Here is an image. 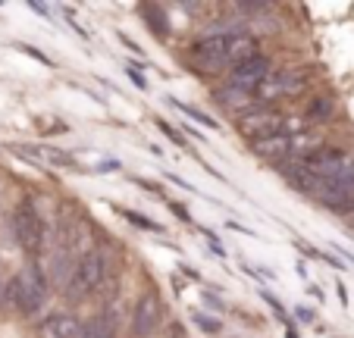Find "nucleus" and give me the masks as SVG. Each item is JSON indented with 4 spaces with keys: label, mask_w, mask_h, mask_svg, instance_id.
<instances>
[{
    "label": "nucleus",
    "mask_w": 354,
    "mask_h": 338,
    "mask_svg": "<svg viewBox=\"0 0 354 338\" xmlns=\"http://www.w3.org/2000/svg\"><path fill=\"white\" fill-rule=\"evenodd\" d=\"M104 276H107L104 254H100V251H85L79 257V263H75L69 282H66V298L69 301H85L88 294H91L94 288L104 282Z\"/></svg>",
    "instance_id": "f257e3e1"
},
{
    "label": "nucleus",
    "mask_w": 354,
    "mask_h": 338,
    "mask_svg": "<svg viewBox=\"0 0 354 338\" xmlns=\"http://www.w3.org/2000/svg\"><path fill=\"white\" fill-rule=\"evenodd\" d=\"M317 200L323 207H329L333 213H354V160L333 179L320 182Z\"/></svg>",
    "instance_id": "f03ea898"
},
{
    "label": "nucleus",
    "mask_w": 354,
    "mask_h": 338,
    "mask_svg": "<svg viewBox=\"0 0 354 338\" xmlns=\"http://www.w3.org/2000/svg\"><path fill=\"white\" fill-rule=\"evenodd\" d=\"M44 294H47V285H44V276L38 270H26L13 279V285H10V298H13V307L26 317L41 310L44 304Z\"/></svg>",
    "instance_id": "7ed1b4c3"
},
{
    "label": "nucleus",
    "mask_w": 354,
    "mask_h": 338,
    "mask_svg": "<svg viewBox=\"0 0 354 338\" xmlns=\"http://www.w3.org/2000/svg\"><path fill=\"white\" fill-rule=\"evenodd\" d=\"M270 60L267 57H261V53H257L254 60H248V63H241V66H235L232 73H229V85L232 88H239V91H248V94H254L257 88L263 85V82L270 79Z\"/></svg>",
    "instance_id": "20e7f679"
},
{
    "label": "nucleus",
    "mask_w": 354,
    "mask_h": 338,
    "mask_svg": "<svg viewBox=\"0 0 354 338\" xmlns=\"http://www.w3.org/2000/svg\"><path fill=\"white\" fill-rule=\"evenodd\" d=\"M13 232H16V241H19L28 254H38L41 251V241H44V225H41L38 213H35L28 204H22L19 210H16Z\"/></svg>",
    "instance_id": "39448f33"
},
{
    "label": "nucleus",
    "mask_w": 354,
    "mask_h": 338,
    "mask_svg": "<svg viewBox=\"0 0 354 338\" xmlns=\"http://www.w3.org/2000/svg\"><path fill=\"white\" fill-rule=\"evenodd\" d=\"M279 129H282V120L273 110H251L248 116H241V122H239V132L245 135L248 141H254V144L279 135Z\"/></svg>",
    "instance_id": "423d86ee"
},
{
    "label": "nucleus",
    "mask_w": 354,
    "mask_h": 338,
    "mask_svg": "<svg viewBox=\"0 0 354 338\" xmlns=\"http://www.w3.org/2000/svg\"><path fill=\"white\" fill-rule=\"evenodd\" d=\"M157 323H160V301H157V294H141L132 313V335L147 338L157 329Z\"/></svg>",
    "instance_id": "0eeeda50"
},
{
    "label": "nucleus",
    "mask_w": 354,
    "mask_h": 338,
    "mask_svg": "<svg viewBox=\"0 0 354 338\" xmlns=\"http://www.w3.org/2000/svg\"><path fill=\"white\" fill-rule=\"evenodd\" d=\"M79 329L82 326L69 313H50L38 326V338H79Z\"/></svg>",
    "instance_id": "6e6552de"
},
{
    "label": "nucleus",
    "mask_w": 354,
    "mask_h": 338,
    "mask_svg": "<svg viewBox=\"0 0 354 338\" xmlns=\"http://www.w3.org/2000/svg\"><path fill=\"white\" fill-rule=\"evenodd\" d=\"M254 153L263 157V160H270V163H282L286 157H292V138H286V135H273V138H267V141H257Z\"/></svg>",
    "instance_id": "1a4fd4ad"
},
{
    "label": "nucleus",
    "mask_w": 354,
    "mask_h": 338,
    "mask_svg": "<svg viewBox=\"0 0 354 338\" xmlns=\"http://www.w3.org/2000/svg\"><path fill=\"white\" fill-rule=\"evenodd\" d=\"M116 323L110 317H94L79 329V338H113Z\"/></svg>",
    "instance_id": "9d476101"
},
{
    "label": "nucleus",
    "mask_w": 354,
    "mask_h": 338,
    "mask_svg": "<svg viewBox=\"0 0 354 338\" xmlns=\"http://www.w3.org/2000/svg\"><path fill=\"white\" fill-rule=\"evenodd\" d=\"M216 97H220V104H223V106H229V110H248V106H254V104H257L254 94L239 91V88H232V85H229L226 91H220Z\"/></svg>",
    "instance_id": "9b49d317"
},
{
    "label": "nucleus",
    "mask_w": 354,
    "mask_h": 338,
    "mask_svg": "<svg viewBox=\"0 0 354 338\" xmlns=\"http://www.w3.org/2000/svg\"><path fill=\"white\" fill-rule=\"evenodd\" d=\"M116 213H120L122 219H129V223H135L138 229H145V232H163V225H160V223H154V219L141 216V213H135V210H126V207H120Z\"/></svg>",
    "instance_id": "f8f14e48"
},
{
    "label": "nucleus",
    "mask_w": 354,
    "mask_h": 338,
    "mask_svg": "<svg viewBox=\"0 0 354 338\" xmlns=\"http://www.w3.org/2000/svg\"><path fill=\"white\" fill-rule=\"evenodd\" d=\"M308 116H310L314 122H326L329 116H333V100H329V97H317L314 104H310Z\"/></svg>",
    "instance_id": "ddd939ff"
},
{
    "label": "nucleus",
    "mask_w": 354,
    "mask_h": 338,
    "mask_svg": "<svg viewBox=\"0 0 354 338\" xmlns=\"http://www.w3.org/2000/svg\"><path fill=\"white\" fill-rule=\"evenodd\" d=\"M173 106H179V110L185 113V116H192V120H201V122H204V126H210V129H220V122H214V120H210V116H207V113L194 110V106H188V104H176V100H173Z\"/></svg>",
    "instance_id": "4468645a"
},
{
    "label": "nucleus",
    "mask_w": 354,
    "mask_h": 338,
    "mask_svg": "<svg viewBox=\"0 0 354 338\" xmlns=\"http://www.w3.org/2000/svg\"><path fill=\"white\" fill-rule=\"evenodd\" d=\"M145 16H147V19H154L151 26L157 28V35H167V26H163V13H160V10L151 7V10H145Z\"/></svg>",
    "instance_id": "2eb2a0df"
},
{
    "label": "nucleus",
    "mask_w": 354,
    "mask_h": 338,
    "mask_svg": "<svg viewBox=\"0 0 354 338\" xmlns=\"http://www.w3.org/2000/svg\"><path fill=\"white\" fill-rule=\"evenodd\" d=\"M194 323H198L204 332H220V323H216L214 317H204V313H194Z\"/></svg>",
    "instance_id": "dca6fc26"
},
{
    "label": "nucleus",
    "mask_w": 354,
    "mask_h": 338,
    "mask_svg": "<svg viewBox=\"0 0 354 338\" xmlns=\"http://www.w3.org/2000/svg\"><path fill=\"white\" fill-rule=\"evenodd\" d=\"M157 126H160V129H163V132H167V135H169V138H173V141H176V144H179V147H182V144H185V138H182V135H179V132H176V129H173V126H169V122L157 120Z\"/></svg>",
    "instance_id": "f3484780"
},
{
    "label": "nucleus",
    "mask_w": 354,
    "mask_h": 338,
    "mask_svg": "<svg viewBox=\"0 0 354 338\" xmlns=\"http://www.w3.org/2000/svg\"><path fill=\"white\" fill-rule=\"evenodd\" d=\"M120 41H122V44H126V47H129V50H132V53H141V47L135 44L132 38H126V35H120Z\"/></svg>",
    "instance_id": "a211bd4d"
},
{
    "label": "nucleus",
    "mask_w": 354,
    "mask_h": 338,
    "mask_svg": "<svg viewBox=\"0 0 354 338\" xmlns=\"http://www.w3.org/2000/svg\"><path fill=\"white\" fill-rule=\"evenodd\" d=\"M169 207H173V213H179V216L185 219V223H192V216H188V210H185L182 204H169Z\"/></svg>",
    "instance_id": "6ab92c4d"
},
{
    "label": "nucleus",
    "mask_w": 354,
    "mask_h": 338,
    "mask_svg": "<svg viewBox=\"0 0 354 338\" xmlns=\"http://www.w3.org/2000/svg\"><path fill=\"white\" fill-rule=\"evenodd\" d=\"M126 73H129V79H132V82H135V85H138V88H145V79H141V75H138V73H135V69H126Z\"/></svg>",
    "instance_id": "aec40b11"
}]
</instances>
